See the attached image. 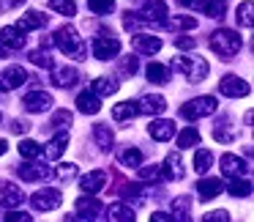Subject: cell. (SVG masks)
I'll use <instances>...</instances> for the list:
<instances>
[{
    "mask_svg": "<svg viewBox=\"0 0 254 222\" xmlns=\"http://www.w3.org/2000/svg\"><path fill=\"white\" fill-rule=\"evenodd\" d=\"M52 44H55L66 58H74V61H85V58H88V47H85V41L77 36V30H74L71 25L58 28L55 36H52Z\"/></svg>",
    "mask_w": 254,
    "mask_h": 222,
    "instance_id": "cell-1",
    "label": "cell"
},
{
    "mask_svg": "<svg viewBox=\"0 0 254 222\" xmlns=\"http://www.w3.org/2000/svg\"><path fill=\"white\" fill-rule=\"evenodd\" d=\"M241 47H243V39L235 33V30L221 28V30H213V33H210V50H213L221 61L235 58L238 52H241Z\"/></svg>",
    "mask_w": 254,
    "mask_h": 222,
    "instance_id": "cell-2",
    "label": "cell"
},
{
    "mask_svg": "<svg viewBox=\"0 0 254 222\" xmlns=\"http://www.w3.org/2000/svg\"><path fill=\"white\" fill-rule=\"evenodd\" d=\"M172 69L181 72V74H186L189 83H202V80L208 77V72H210L208 61L199 58V55L197 58H172Z\"/></svg>",
    "mask_w": 254,
    "mask_h": 222,
    "instance_id": "cell-3",
    "label": "cell"
},
{
    "mask_svg": "<svg viewBox=\"0 0 254 222\" xmlns=\"http://www.w3.org/2000/svg\"><path fill=\"white\" fill-rule=\"evenodd\" d=\"M216 107H219V102H216L213 96H197V99L186 102V105L181 107V115L186 118V121H197V118H205V115H210V112H216Z\"/></svg>",
    "mask_w": 254,
    "mask_h": 222,
    "instance_id": "cell-4",
    "label": "cell"
},
{
    "mask_svg": "<svg viewBox=\"0 0 254 222\" xmlns=\"http://www.w3.org/2000/svg\"><path fill=\"white\" fill-rule=\"evenodd\" d=\"M118 52H121V41L115 39V36H96L93 39V58H99V61H110V58H118Z\"/></svg>",
    "mask_w": 254,
    "mask_h": 222,
    "instance_id": "cell-5",
    "label": "cell"
},
{
    "mask_svg": "<svg viewBox=\"0 0 254 222\" xmlns=\"http://www.w3.org/2000/svg\"><path fill=\"white\" fill-rule=\"evenodd\" d=\"M249 83L241 80L238 74H227V77L219 80V94L221 96H230V99H241V96H249Z\"/></svg>",
    "mask_w": 254,
    "mask_h": 222,
    "instance_id": "cell-6",
    "label": "cell"
},
{
    "mask_svg": "<svg viewBox=\"0 0 254 222\" xmlns=\"http://www.w3.org/2000/svg\"><path fill=\"white\" fill-rule=\"evenodd\" d=\"M36 211H55L63 203V192L61 189H39V192L30 198Z\"/></svg>",
    "mask_w": 254,
    "mask_h": 222,
    "instance_id": "cell-7",
    "label": "cell"
},
{
    "mask_svg": "<svg viewBox=\"0 0 254 222\" xmlns=\"http://www.w3.org/2000/svg\"><path fill=\"white\" fill-rule=\"evenodd\" d=\"M28 83V72L22 66H8L6 72L0 74V91L6 94V91H14V88H22Z\"/></svg>",
    "mask_w": 254,
    "mask_h": 222,
    "instance_id": "cell-8",
    "label": "cell"
},
{
    "mask_svg": "<svg viewBox=\"0 0 254 222\" xmlns=\"http://www.w3.org/2000/svg\"><path fill=\"white\" fill-rule=\"evenodd\" d=\"M22 200H25V192L17 184H11V181L0 184V206L3 209H17V206H22Z\"/></svg>",
    "mask_w": 254,
    "mask_h": 222,
    "instance_id": "cell-9",
    "label": "cell"
},
{
    "mask_svg": "<svg viewBox=\"0 0 254 222\" xmlns=\"http://www.w3.org/2000/svg\"><path fill=\"white\" fill-rule=\"evenodd\" d=\"M131 50L137 55H156L161 50V39L159 36H148V33H137L131 39Z\"/></svg>",
    "mask_w": 254,
    "mask_h": 222,
    "instance_id": "cell-10",
    "label": "cell"
},
{
    "mask_svg": "<svg viewBox=\"0 0 254 222\" xmlns=\"http://www.w3.org/2000/svg\"><path fill=\"white\" fill-rule=\"evenodd\" d=\"M0 44L6 47V50H22L25 47V30H19L17 25L0 28Z\"/></svg>",
    "mask_w": 254,
    "mask_h": 222,
    "instance_id": "cell-11",
    "label": "cell"
},
{
    "mask_svg": "<svg viewBox=\"0 0 254 222\" xmlns=\"http://www.w3.org/2000/svg\"><path fill=\"white\" fill-rule=\"evenodd\" d=\"M22 107L28 112H44L52 107V96L47 94V91H33V94H28L22 99Z\"/></svg>",
    "mask_w": 254,
    "mask_h": 222,
    "instance_id": "cell-12",
    "label": "cell"
},
{
    "mask_svg": "<svg viewBox=\"0 0 254 222\" xmlns=\"http://www.w3.org/2000/svg\"><path fill=\"white\" fill-rule=\"evenodd\" d=\"M74 209H77V217H82V220H96V217L104 211V206H101L93 195H85V198H79L77 203H74Z\"/></svg>",
    "mask_w": 254,
    "mask_h": 222,
    "instance_id": "cell-13",
    "label": "cell"
},
{
    "mask_svg": "<svg viewBox=\"0 0 254 222\" xmlns=\"http://www.w3.org/2000/svg\"><path fill=\"white\" fill-rule=\"evenodd\" d=\"M17 176L22 181H41V178H50L52 170L47 165H36V162H25V165L17 167Z\"/></svg>",
    "mask_w": 254,
    "mask_h": 222,
    "instance_id": "cell-14",
    "label": "cell"
},
{
    "mask_svg": "<svg viewBox=\"0 0 254 222\" xmlns=\"http://www.w3.org/2000/svg\"><path fill=\"white\" fill-rule=\"evenodd\" d=\"M104 184H107V170H90L88 176L79 178V189L85 195H96L99 189H104Z\"/></svg>",
    "mask_w": 254,
    "mask_h": 222,
    "instance_id": "cell-15",
    "label": "cell"
},
{
    "mask_svg": "<svg viewBox=\"0 0 254 222\" xmlns=\"http://www.w3.org/2000/svg\"><path fill=\"white\" fill-rule=\"evenodd\" d=\"M221 173H224V176H230V178H238V176H246V162L241 159V156H235V154H224L221 156Z\"/></svg>",
    "mask_w": 254,
    "mask_h": 222,
    "instance_id": "cell-16",
    "label": "cell"
},
{
    "mask_svg": "<svg viewBox=\"0 0 254 222\" xmlns=\"http://www.w3.org/2000/svg\"><path fill=\"white\" fill-rule=\"evenodd\" d=\"M137 110L145 112V115H161V112L167 110V99L164 96H142V99L137 102Z\"/></svg>",
    "mask_w": 254,
    "mask_h": 222,
    "instance_id": "cell-17",
    "label": "cell"
},
{
    "mask_svg": "<svg viewBox=\"0 0 254 222\" xmlns=\"http://www.w3.org/2000/svg\"><path fill=\"white\" fill-rule=\"evenodd\" d=\"M148 132H150V137H153V140L167 143L170 137H175V123L167 121V118H159V121H153V123L148 126Z\"/></svg>",
    "mask_w": 254,
    "mask_h": 222,
    "instance_id": "cell-18",
    "label": "cell"
},
{
    "mask_svg": "<svg viewBox=\"0 0 254 222\" xmlns=\"http://www.w3.org/2000/svg\"><path fill=\"white\" fill-rule=\"evenodd\" d=\"M77 80H79V72L74 66H63L52 72V85H58V88H71V85H77Z\"/></svg>",
    "mask_w": 254,
    "mask_h": 222,
    "instance_id": "cell-19",
    "label": "cell"
},
{
    "mask_svg": "<svg viewBox=\"0 0 254 222\" xmlns=\"http://www.w3.org/2000/svg\"><path fill=\"white\" fill-rule=\"evenodd\" d=\"M101 96H96L93 91H82V94L77 96V110L85 112V115H96V112L101 110Z\"/></svg>",
    "mask_w": 254,
    "mask_h": 222,
    "instance_id": "cell-20",
    "label": "cell"
},
{
    "mask_svg": "<svg viewBox=\"0 0 254 222\" xmlns=\"http://www.w3.org/2000/svg\"><path fill=\"white\" fill-rule=\"evenodd\" d=\"M66 148H68V134H66V132H61V134H55V137H52L50 143H47L44 156H47V159H61Z\"/></svg>",
    "mask_w": 254,
    "mask_h": 222,
    "instance_id": "cell-21",
    "label": "cell"
},
{
    "mask_svg": "<svg viewBox=\"0 0 254 222\" xmlns=\"http://www.w3.org/2000/svg\"><path fill=\"white\" fill-rule=\"evenodd\" d=\"M137 112H139L137 110V102H118V105L112 107V121L126 123V121H131Z\"/></svg>",
    "mask_w": 254,
    "mask_h": 222,
    "instance_id": "cell-22",
    "label": "cell"
},
{
    "mask_svg": "<svg viewBox=\"0 0 254 222\" xmlns=\"http://www.w3.org/2000/svg\"><path fill=\"white\" fill-rule=\"evenodd\" d=\"M224 189V184L219 181V178H202V181L197 184V195H199V200H210V198H216V195Z\"/></svg>",
    "mask_w": 254,
    "mask_h": 222,
    "instance_id": "cell-23",
    "label": "cell"
},
{
    "mask_svg": "<svg viewBox=\"0 0 254 222\" xmlns=\"http://www.w3.org/2000/svg\"><path fill=\"white\" fill-rule=\"evenodd\" d=\"M93 137H96V145H99L101 151H110L112 143H115V134H112V129L107 126V123H96V126H93Z\"/></svg>",
    "mask_w": 254,
    "mask_h": 222,
    "instance_id": "cell-24",
    "label": "cell"
},
{
    "mask_svg": "<svg viewBox=\"0 0 254 222\" xmlns=\"http://www.w3.org/2000/svg\"><path fill=\"white\" fill-rule=\"evenodd\" d=\"M107 217H110V220H118V222H134L137 220L134 209L126 206V203H112L110 209H107Z\"/></svg>",
    "mask_w": 254,
    "mask_h": 222,
    "instance_id": "cell-25",
    "label": "cell"
},
{
    "mask_svg": "<svg viewBox=\"0 0 254 222\" xmlns=\"http://www.w3.org/2000/svg\"><path fill=\"white\" fill-rule=\"evenodd\" d=\"M139 14L145 17V22H164L167 19V6L161 3V0H156V3H148Z\"/></svg>",
    "mask_w": 254,
    "mask_h": 222,
    "instance_id": "cell-26",
    "label": "cell"
},
{
    "mask_svg": "<svg viewBox=\"0 0 254 222\" xmlns=\"http://www.w3.org/2000/svg\"><path fill=\"white\" fill-rule=\"evenodd\" d=\"M44 25H47V17H44V14H39V11H28V14H22V19H19L17 28L28 33V30H39V28H44Z\"/></svg>",
    "mask_w": 254,
    "mask_h": 222,
    "instance_id": "cell-27",
    "label": "cell"
},
{
    "mask_svg": "<svg viewBox=\"0 0 254 222\" xmlns=\"http://www.w3.org/2000/svg\"><path fill=\"white\" fill-rule=\"evenodd\" d=\"M194 8H199L208 17H224V0H194Z\"/></svg>",
    "mask_w": 254,
    "mask_h": 222,
    "instance_id": "cell-28",
    "label": "cell"
},
{
    "mask_svg": "<svg viewBox=\"0 0 254 222\" xmlns=\"http://www.w3.org/2000/svg\"><path fill=\"white\" fill-rule=\"evenodd\" d=\"M118 80H112V77H99V80H93V94L96 96H112V94H118Z\"/></svg>",
    "mask_w": 254,
    "mask_h": 222,
    "instance_id": "cell-29",
    "label": "cell"
},
{
    "mask_svg": "<svg viewBox=\"0 0 254 222\" xmlns=\"http://www.w3.org/2000/svg\"><path fill=\"white\" fill-rule=\"evenodd\" d=\"M238 25H241V28H252L254 25V3L252 0H246V3H241V6H238Z\"/></svg>",
    "mask_w": 254,
    "mask_h": 222,
    "instance_id": "cell-30",
    "label": "cell"
},
{
    "mask_svg": "<svg viewBox=\"0 0 254 222\" xmlns=\"http://www.w3.org/2000/svg\"><path fill=\"white\" fill-rule=\"evenodd\" d=\"M210 165H213V154H210L208 148H199L197 154H194V170H197L199 176H205V173L210 170Z\"/></svg>",
    "mask_w": 254,
    "mask_h": 222,
    "instance_id": "cell-31",
    "label": "cell"
},
{
    "mask_svg": "<svg viewBox=\"0 0 254 222\" xmlns=\"http://www.w3.org/2000/svg\"><path fill=\"white\" fill-rule=\"evenodd\" d=\"M191 145H199V132L194 126H186L178 132V148H191Z\"/></svg>",
    "mask_w": 254,
    "mask_h": 222,
    "instance_id": "cell-32",
    "label": "cell"
},
{
    "mask_svg": "<svg viewBox=\"0 0 254 222\" xmlns=\"http://www.w3.org/2000/svg\"><path fill=\"white\" fill-rule=\"evenodd\" d=\"M137 173H139V178H142V181H161V178H167L164 176V167H161V165H139Z\"/></svg>",
    "mask_w": 254,
    "mask_h": 222,
    "instance_id": "cell-33",
    "label": "cell"
},
{
    "mask_svg": "<svg viewBox=\"0 0 254 222\" xmlns=\"http://www.w3.org/2000/svg\"><path fill=\"white\" fill-rule=\"evenodd\" d=\"M227 192H230L232 198H249V195H252V181H249V178H241V176H238L235 181L227 187Z\"/></svg>",
    "mask_w": 254,
    "mask_h": 222,
    "instance_id": "cell-34",
    "label": "cell"
},
{
    "mask_svg": "<svg viewBox=\"0 0 254 222\" xmlns=\"http://www.w3.org/2000/svg\"><path fill=\"white\" fill-rule=\"evenodd\" d=\"M148 80H150V83H156V85L170 83V69L161 66V63H150V66H148Z\"/></svg>",
    "mask_w": 254,
    "mask_h": 222,
    "instance_id": "cell-35",
    "label": "cell"
},
{
    "mask_svg": "<svg viewBox=\"0 0 254 222\" xmlns=\"http://www.w3.org/2000/svg\"><path fill=\"white\" fill-rule=\"evenodd\" d=\"M161 25L170 30H191V28H197V19L194 17H172V19H164Z\"/></svg>",
    "mask_w": 254,
    "mask_h": 222,
    "instance_id": "cell-36",
    "label": "cell"
},
{
    "mask_svg": "<svg viewBox=\"0 0 254 222\" xmlns=\"http://www.w3.org/2000/svg\"><path fill=\"white\" fill-rule=\"evenodd\" d=\"M17 148H19V156H25V159H39V156L44 154V148H41L36 140H22Z\"/></svg>",
    "mask_w": 254,
    "mask_h": 222,
    "instance_id": "cell-37",
    "label": "cell"
},
{
    "mask_svg": "<svg viewBox=\"0 0 254 222\" xmlns=\"http://www.w3.org/2000/svg\"><path fill=\"white\" fill-rule=\"evenodd\" d=\"M164 165H167V170H164L167 178H183V162H181V156H178V154H170Z\"/></svg>",
    "mask_w": 254,
    "mask_h": 222,
    "instance_id": "cell-38",
    "label": "cell"
},
{
    "mask_svg": "<svg viewBox=\"0 0 254 222\" xmlns=\"http://www.w3.org/2000/svg\"><path fill=\"white\" fill-rule=\"evenodd\" d=\"M50 8L63 14V17H74L77 14V3L74 0H50Z\"/></svg>",
    "mask_w": 254,
    "mask_h": 222,
    "instance_id": "cell-39",
    "label": "cell"
},
{
    "mask_svg": "<svg viewBox=\"0 0 254 222\" xmlns=\"http://www.w3.org/2000/svg\"><path fill=\"white\" fill-rule=\"evenodd\" d=\"M121 165L123 167H139L142 165V151H137V148L121 151Z\"/></svg>",
    "mask_w": 254,
    "mask_h": 222,
    "instance_id": "cell-40",
    "label": "cell"
},
{
    "mask_svg": "<svg viewBox=\"0 0 254 222\" xmlns=\"http://www.w3.org/2000/svg\"><path fill=\"white\" fill-rule=\"evenodd\" d=\"M88 8L93 14H112L115 11V0H88Z\"/></svg>",
    "mask_w": 254,
    "mask_h": 222,
    "instance_id": "cell-41",
    "label": "cell"
},
{
    "mask_svg": "<svg viewBox=\"0 0 254 222\" xmlns=\"http://www.w3.org/2000/svg\"><path fill=\"white\" fill-rule=\"evenodd\" d=\"M142 25H148L142 14H131V11H128V17L123 19V28H126V30H139Z\"/></svg>",
    "mask_w": 254,
    "mask_h": 222,
    "instance_id": "cell-42",
    "label": "cell"
},
{
    "mask_svg": "<svg viewBox=\"0 0 254 222\" xmlns=\"http://www.w3.org/2000/svg\"><path fill=\"white\" fill-rule=\"evenodd\" d=\"M30 63H33V66H41V69H52V58L41 50L30 52Z\"/></svg>",
    "mask_w": 254,
    "mask_h": 222,
    "instance_id": "cell-43",
    "label": "cell"
},
{
    "mask_svg": "<svg viewBox=\"0 0 254 222\" xmlns=\"http://www.w3.org/2000/svg\"><path fill=\"white\" fill-rule=\"evenodd\" d=\"M71 121H74V115L68 110H58L55 115H52V126H58V129H63V126L68 129V123H71Z\"/></svg>",
    "mask_w": 254,
    "mask_h": 222,
    "instance_id": "cell-44",
    "label": "cell"
},
{
    "mask_svg": "<svg viewBox=\"0 0 254 222\" xmlns=\"http://www.w3.org/2000/svg\"><path fill=\"white\" fill-rule=\"evenodd\" d=\"M52 173H55V176H61V178H66V181H68V178H74V176H77V165L66 162V165H61L58 170H52Z\"/></svg>",
    "mask_w": 254,
    "mask_h": 222,
    "instance_id": "cell-45",
    "label": "cell"
},
{
    "mask_svg": "<svg viewBox=\"0 0 254 222\" xmlns=\"http://www.w3.org/2000/svg\"><path fill=\"white\" fill-rule=\"evenodd\" d=\"M175 47L178 50H194L197 39H191V36H175Z\"/></svg>",
    "mask_w": 254,
    "mask_h": 222,
    "instance_id": "cell-46",
    "label": "cell"
},
{
    "mask_svg": "<svg viewBox=\"0 0 254 222\" xmlns=\"http://www.w3.org/2000/svg\"><path fill=\"white\" fill-rule=\"evenodd\" d=\"M213 137L221 140V143H230V140H232V132L227 129V123H219V126L213 129Z\"/></svg>",
    "mask_w": 254,
    "mask_h": 222,
    "instance_id": "cell-47",
    "label": "cell"
},
{
    "mask_svg": "<svg viewBox=\"0 0 254 222\" xmlns=\"http://www.w3.org/2000/svg\"><path fill=\"white\" fill-rule=\"evenodd\" d=\"M205 222H230V214H227V211H208V214L202 217Z\"/></svg>",
    "mask_w": 254,
    "mask_h": 222,
    "instance_id": "cell-48",
    "label": "cell"
},
{
    "mask_svg": "<svg viewBox=\"0 0 254 222\" xmlns=\"http://www.w3.org/2000/svg\"><path fill=\"white\" fill-rule=\"evenodd\" d=\"M6 220H8V222H30L33 217H30V214H25V211H8V214H6Z\"/></svg>",
    "mask_w": 254,
    "mask_h": 222,
    "instance_id": "cell-49",
    "label": "cell"
},
{
    "mask_svg": "<svg viewBox=\"0 0 254 222\" xmlns=\"http://www.w3.org/2000/svg\"><path fill=\"white\" fill-rule=\"evenodd\" d=\"M121 69H123L126 74H134V72H137V58H123V61H121Z\"/></svg>",
    "mask_w": 254,
    "mask_h": 222,
    "instance_id": "cell-50",
    "label": "cell"
},
{
    "mask_svg": "<svg viewBox=\"0 0 254 222\" xmlns=\"http://www.w3.org/2000/svg\"><path fill=\"white\" fill-rule=\"evenodd\" d=\"M150 220H153V222H172V220H175V214H167V211H153V214H150Z\"/></svg>",
    "mask_w": 254,
    "mask_h": 222,
    "instance_id": "cell-51",
    "label": "cell"
},
{
    "mask_svg": "<svg viewBox=\"0 0 254 222\" xmlns=\"http://www.w3.org/2000/svg\"><path fill=\"white\" fill-rule=\"evenodd\" d=\"M11 129H14V132H22L25 134V132H28V123H25V121H14Z\"/></svg>",
    "mask_w": 254,
    "mask_h": 222,
    "instance_id": "cell-52",
    "label": "cell"
},
{
    "mask_svg": "<svg viewBox=\"0 0 254 222\" xmlns=\"http://www.w3.org/2000/svg\"><path fill=\"white\" fill-rule=\"evenodd\" d=\"M6 151H8V143H6V140H0V156L6 154Z\"/></svg>",
    "mask_w": 254,
    "mask_h": 222,
    "instance_id": "cell-53",
    "label": "cell"
},
{
    "mask_svg": "<svg viewBox=\"0 0 254 222\" xmlns=\"http://www.w3.org/2000/svg\"><path fill=\"white\" fill-rule=\"evenodd\" d=\"M183 6H194V0H181Z\"/></svg>",
    "mask_w": 254,
    "mask_h": 222,
    "instance_id": "cell-54",
    "label": "cell"
},
{
    "mask_svg": "<svg viewBox=\"0 0 254 222\" xmlns=\"http://www.w3.org/2000/svg\"><path fill=\"white\" fill-rule=\"evenodd\" d=\"M3 55H6V47H3V44H0V58H3Z\"/></svg>",
    "mask_w": 254,
    "mask_h": 222,
    "instance_id": "cell-55",
    "label": "cell"
},
{
    "mask_svg": "<svg viewBox=\"0 0 254 222\" xmlns=\"http://www.w3.org/2000/svg\"><path fill=\"white\" fill-rule=\"evenodd\" d=\"M11 3H14V6H19V3H25V0H11Z\"/></svg>",
    "mask_w": 254,
    "mask_h": 222,
    "instance_id": "cell-56",
    "label": "cell"
}]
</instances>
